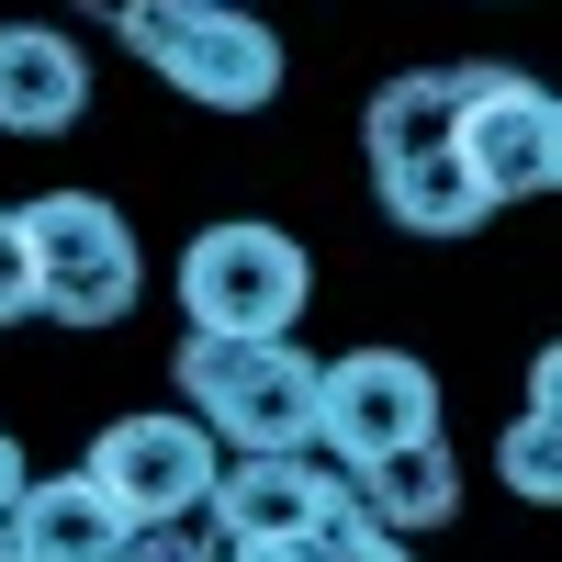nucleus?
<instances>
[{"label": "nucleus", "instance_id": "obj_19", "mask_svg": "<svg viewBox=\"0 0 562 562\" xmlns=\"http://www.w3.org/2000/svg\"><path fill=\"white\" fill-rule=\"evenodd\" d=\"M23 484H34V473H23V450H12V428H0V518H12V506H23Z\"/></svg>", "mask_w": 562, "mask_h": 562}, {"label": "nucleus", "instance_id": "obj_10", "mask_svg": "<svg viewBox=\"0 0 562 562\" xmlns=\"http://www.w3.org/2000/svg\"><path fill=\"white\" fill-rule=\"evenodd\" d=\"M90 113V57L45 23H0V135H68Z\"/></svg>", "mask_w": 562, "mask_h": 562}, {"label": "nucleus", "instance_id": "obj_11", "mask_svg": "<svg viewBox=\"0 0 562 562\" xmlns=\"http://www.w3.org/2000/svg\"><path fill=\"white\" fill-rule=\"evenodd\" d=\"M12 529H23V551H34V562H113L135 518L113 506V484L79 461V473H45V484H23Z\"/></svg>", "mask_w": 562, "mask_h": 562}, {"label": "nucleus", "instance_id": "obj_3", "mask_svg": "<svg viewBox=\"0 0 562 562\" xmlns=\"http://www.w3.org/2000/svg\"><path fill=\"white\" fill-rule=\"evenodd\" d=\"M124 45L203 113H270L281 102V34L259 23V0H135Z\"/></svg>", "mask_w": 562, "mask_h": 562}, {"label": "nucleus", "instance_id": "obj_5", "mask_svg": "<svg viewBox=\"0 0 562 562\" xmlns=\"http://www.w3.org/2000/svg\"><path fill=\"white\" fill-rule=\"evenodd\" d=\"M203 518L225 540H315V551H338V540L371 529V506H360V473L326 461V450H237Z\"/></svg>", "mask_w": 562, "mask_h": 562}, {"label": "nucleus", "instance_id": "obj_21", "mask_svg": "<svg viewBox=\"0 0 562 562\" xmlns=\"http://www.w3.org/2000/svg\"><path fill=\"white\" fill-rule=\"evenodd\" d=\"M0 562H34V551H23V529H12V518H0Z\"/></svg>", "mask_w": 562, "mask_h": 562}, {"label": "nucleus", "instance_id": "obj_6", "mask_svg": "<svg viewBox=\"0 0 562 562\" xmlns=\"http://www.w3.org/2000/svg\"><path fill=\"white\" fill-rule=\"evenodd\" d=\"M34 225V259H45V315L57 326H124L135 304H147V259H135V225L102 203V192H45L23 203Z\"/></svg>", "mask_w": 562, "mask_h": 562}, {"label": "nucleus", "instance_id": "obj_7", "mask_svg": "<svg viewBox=\"0 0 562 562\" xmlns=\"http://www.w3.org/2000/svg\"><path fill=\"white\" fill-rule=\"evenodd\" d=\"M90 473L113 484L124 518H203L214 484H225V439L203 428L192 405H147V416H113L102 439H90Z\"/></svg>", "mask_w": 562, "mask_h": 562}, {"label": "nucleus", "instance_id": "obj_13", "mask_svg": "<svg viewBox=\"0 0 562 562\" xmlns=\"http://www.w3.org/2000/svg\"><path fill=\"white\" fill-rule=\"evenodd\" d=\"M495 484L518 495V506H562V416H518V428L495 439Z\"/></svg>", "mask_w": 562, "mask_h": 562}, {"label": "nucleus", "instance_id": "obj_8", "mask_svg": "<svg viewBox=\"0 0 562 562\" xmlns=\"http://www.w3.org/2000/svg\"><path fill=\"white\" fill-rule=\"evenodd\" d=\"M439 428V371L416 360V349H349V360H326V405H315V450L326 461H383L405 439H428Z\"/></svg>", "mask_w": 562, "mask_h": 562}, {"label": "nucleus", "instance_id": "obj_17", "mask_svg": "<svg viewBox=\"0 0 562 562\" xmlns=\"http://www.w3.org/2000/svg\"><path fill=\"white\" fill-rule=\"evenodd\" d=\"M529 405L562 416V338H540V360H529Z\"/></svg>", "mask_w": 562, "mask_h": 562}, {"label": "nucleus", "instance_id": "obj_20", "mask_svg": "<svg viewBox=\"0 0 562 562\" xmlns=\"http://www.w3.org/2000/svg\"><path fill=\"white\" fill-rule=\"evenodd\" d=\"M79 12H102V23H113V34H124V12H135V0H79Z\"/></svg>", "mask_w": 562, "mask_h": 562}, {"label": "nucleus", "instance_id": "obj_9", "mask_svg": "<svg viewBox=\"0 0 562 562\" xmlns=\"http://www.w3.org/2000/svg\"><path fill=\"white\" fill-rule=\"evenodd\" d=\"M551 102H562V90H540L529 68L473 57L461 147H473V169H484V192H495V203H529V192H551Z\"/></svg>", "mask_w": 562, "mask_h": 562}, {"label": "nucleus", "instance_id": "obj_16", "mask_svg": "<svg viewBox=\"0 0 562 562\" xmlns=\"http://www.w3.org/2000/svg\"><path fill=\"white\" fill-rule=\"evenodd\" d=\"M326 562H416V551H405V529H383V518H371L360 540H338V551H326Z\"/></svg>", "mask_w": 562, "mask_h": 562}, {"label": "nucleus", "instance_id": "obj_12", "mask_svg": "<svg viewBox=\"0 0 562 562\" xmlns=\"http://www.w3.org/2000/svg\"><path fill=\"white\" fill-rule=\"evenodd\" d=\"M360 506L383 529H450L461 518V461H450V439L428 428V439H405V450H383V461H360Z\"/></svg>", "mask_w": 562, "mask_h": 562}, {"label": "nucleus", "instance_id": "obj_2", "mask_svg": "<svg viewBox=\"0 0 562 562\" xmlns=\"http://www.w3.org/2000/svg\"><path fill=\"white\" fill-rule=\"evenodd\" d=\"M180 405H192L225 450H315L326 371L293 338H225V326H192V338H180Z\"/></svg>", "mask_w": 562, "mask_h": 562}, {"label": "nucleus", "instance_id": "obj_18", "mask_svg": "<svg viewBox=\"0 0 562 562\" xmlns=\"http://www.w3.org/2000/svg\"><path fill=\"white\" fill-rule=\"evenodd\" d=\"M225 562H326L315 540H225Z\"/></svg>", "mask_w": 562, "mask_h": 562}, {"label": "nucleus", "instance_id": "obj_1", "mask_svg": "<svg viewBox=\"0 0 562 562\" xmlns=\"http://www.w3.org/2000/svg\"><path fill=\"white\" fill-rule=\"evenodd\" d=\"M461 102H473V57L450 68H394L360 113V158H371V203L405 237H473L484 214H506L484 192L473 147H461Z\"/></svg>", "mask_w": 562, "mask_h": 562}, {"label": "nucleus", "instance_id": "obj_14", "mask_svg": "<svg viewBox=\"0 0 562 562\" xmlns=\"http://www.w3.org/2000/svg\"><path fill=\"white\" fill-rule=\"evenodd\" d=\"M23 315H45V259H34L23 203H0V326H23Z\"/></svg>", "mask_w": 562, "mask_h": 562}, {"label": "nucleus", "instance_id": "obj_15", "mask_svg": "<svg viewBox=\"0 0 562 562\" xmlns=\"http://www.w3.org/2000/svg\"><path fill=\"white\" fill-rule=\"evenodd\" d=\"M113 562H225V529L214 518H135Z\"/></svg>", "mask_w": 562, "mask_h": 562}, {"label": "nucleus", "instance_id": "obj_22", "mask_svg": "<svg viewBox=\"0 0 562 562\" xmlns=\"http://www.w3.org/2000/svg\"><path fill=\"white\" fill-rule=\"evenodd\" d=\"M551 192H562V102H551Z\"/></svg>", "mask_w": 562, "mask_h": 562}, {"label": "nucleus", "instance_id": "obj_4", "mask_svg": "<svg viewBox=\"0 0 562 562\" xmlns=\"http://www.w3.org/2000/svg\"><path fill=\"white\" fill-rule=\"evenodd\" d=\"M315 304V259L259 214H225L180 248V315L192 326H225V338H293Z\"/></svg>", "mask_w": 562, "mask_h": 562}]
</instances>
